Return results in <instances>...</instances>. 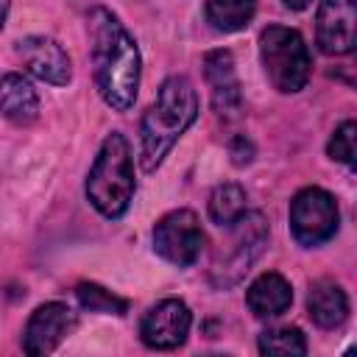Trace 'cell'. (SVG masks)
Instances as JSON below:
<instances>
[{
	"label": "cell",
	"instance_id": "6da1fadb",
	"mask_svg": "<svg viewBox=\"0 0 357 357\" xmlns=\"http://www.w3.org/2000/svg\"><path fill=\"white\" fill-rule=\"evenodd\" d=\"M89 50L95 84L106 106L128 112L139 89V50L123 22L103 6L89 11Z\"/></svg>",
	"mask_w": 357,
	"mask_h": 357
},
{
	"label": "cell",
	"instance_id": "7a4b0ae2",
	"mask_svg": "<svg viewBox=\"0 0 357 357\" xmlns=\"http://www.w3.org/2000/svg\"><path fill=\"white\" fill-rule=\"evenodd\" d=\"M198 95L184 75H170L162 81L156 100L148 106L139 123V165L145 173H153L162 159L170 153L176 139L195 123Z\"/></svg>",
	"mask_w": 357,
	"mask_h": 357
},
{
	"label": "cell",
	"instance_id": "3957f363",
	"mask_svg": "<svg viewBox=\"0 0 357 357\" xmlns=\"http://www.w3.org/2000/svg\"><path fill=\"white\" fill-rule=\"evenodd\" d=\"M86 201L109 220H117L128 212L137 181H134V159L128 139L117 131H112L86 176Z\"/></svg>",
	"mask_w": 357,
	"mask_h": 357
},
{
	"label": "cell",
	"instance_id": "277c9868",
	"mask_svg": "<svg viewBox=\"0 0 357 357\" xmlns=\"http://www.w3.org/2000/svg\"><path fill=\"white\" fill-rule=\"evenodd\" d=\"M259 59L265 67L268 81L284 92H301L310 81V50L304 36L296 28H284V25H268L259 33Z\"/></svg>",
	"mask_w": 357,
	"mask_h": 357
},
{
	"label": "cell",
	"instance_id": "5b68a950",
	"mask_svg": "<svg viewBox=\"0 0 357 357\" xmlns=\"http://www.w3.org/2000/svg\"><path fill=\"white\" fill-rule=\"evenodd\" d=\"M231 243L229 248L215 259L212 265V284L215 287H229V284H237L245 271L254 265V259L262 254L265 243H268V223L259 212H243L231 226Z\"/></svg>",
	"mask_w": 357,
	"mask_h": 357
},
{
	"label": "cell",
	"instance_id": "8992f818",
	"mask_svg": "<svg viewBox=\"0 0 357 357\" xmlns=\"http://www.w3.org/2000/svg\"><path fill=\"white\" fill-rule=\"evenodd\" d=\"M340 223L337 201L321 187H304L290 201V231L298 245L315 248L335 237Z\"/></svg>",
	"mask_w": 357,
	"mask_h": 357
},
{
	"label": "cell",
	"instance_id": "52a82bcc",
	"mask_svg": "<svg viewBox=\"0 0 357 357\" xmlns=\"http://www.w3.org/2000/svg\"><path fill=\"white\" fill-rule=\"evenodd\" d=\"M201 248H204V229L192 209H173L162 215L159 223L153 226V251L176 268L192 265L201 257Z\"/></svg>",
	"mask_w": 357,
	"mask_h": 357
},
{
	"label": "cell",
	"instance_id": "ba28073f",
	"mask_svg": "<svg viewBox=\"0 0 357 357\" xmlns=\"http://www.w3.org/2000/svg\"><path fill=\"white\" fill-rule=\"evenodd\" d=\"M192 315L181 298H165L151 307L139 321V337L148 349L170 351L178 349L190 335Z\"/></svg>",
	"mask_w": 357,
	"mask_h": 357
},
{
	"label": "cell",
	"instance_id": "9c48e42d",
	"mask_svg": "<svg viewBox=\"0 0 357 357\" xmlns=\"http://www.w3.org/2000/svg\"><path fill=\"white\" fill-rule=\"evenodd\" d=\"M357 0H321L315 11V42L326 56H346L354 50Z\"/></svg>",
	"mask_w": 357,
	"mask_h": 357
},
{
	"label": "cell",
	"instance_id": "30bf717a",
	"mask_svg": "<svg viewBox=\"0 0 357 357\" xmlns=\"http://www.w3.org/2000/svg\"><path fill=\"white\" fill-rule=\"evenodd\" d=\"M75 326V312L61 301H47L33 310L22 332V351L31 357L50 354Z\"/></svg>",
	"mask_w": 357,
	"mask_h": 357
},
{
	"label": "cell",
	"instance_id": "8fae6325",
	"mask_svg": "<svg viewBox=\"0 0 357 357\" xmlns=\"http://www.w3.org/2000/svg\"><path fill=\"white\" fill-rule=\"evenodd\" d=\"M204 75L212 95V109L223 120H237L243 112L240 78L234 70V59L229 50H209L204 56Z\"/></svg>",
	"mask_w": 357,
	"mask_h": 357
},
{
	"label": "cell",
	"instance_id": "7c38bea8",
	"mask_svg": "<svg viewBox=\"0 0 357 357\" xmlns=\"http://www.w3.org/2000/svg\"><path fill=\"white\" fill-rule=\"evenodd\" d=\"M17 50L25 61V67L36 78H42L45 84H53V86L70 84L73 64H70V56L64 53V47L56 39H50V36H25Z\"/></svg>",
	"mask_w": 357,
	"mask_h": 357
},
{
	"label": "cell",
	"instance_id": "4fadbf2b",
	"mask_svg": "<svg viewBox=\"0 0 357 357\" xmlns=\"http://www.w3.org/2000/svg\"><path fill=\"white\" fill-rule=\"evenodd\" d=\"M245 304L257 318H276L293 304V287L276 271L259 273L245 290Z\"/></svg>",
	"mask_w": 357,
	"mask_h": 357
},
{
	"label": "cell",
	"instance_id": "5bb4252c",
	"mask_svg": "<svg viewBox=\"0 0 357 357\" xmlns=\"http://www.w3.org/2000/svg\"><path fill=\"white\" fill-rule=\"evenodd\" d=\"M307 310L321 329H337L349 318V298L335 279H318L310 284Z\"/></svg>",
	"mask_w": 357,
	"mask_h": 357
},
{
	"label": "cell",
	"instance_id": "9a60e30c",
	"mask_svg": "<svg viewBox=\"0 0 357 357\" xmlns=\"http://www.w3.org/2000/svg\"><path fill=\"white\" fill-rule=\"evenodd\" d=\"M0 114L17 126H31L39 117V95L20 73H6L0 78Z\"/></svg>",
	"mask_w": 357,
	"mask_h": 357
},
{
	"label": "cell",
	"instance_id": "2e32d148",
	"mask_svg": "<svg viewBox=\"0 0 357 357\" xmlns=\"http://www.w3.org/2000/svg\"><path fill=\"white\" fill-rule=\"evenodd\" d=\"M254 11H257V0H206L204 6L206 22L223 33L243 31L251 22Z\"/></svg>",
	"mask_w": 357,
	"mask_h": 357
},
{
	"label": "cell",
	"instance_id": "e0dca14e",
	"mask_svg": "<svg viewBox=\"0 0 357 357\" xmlns=\"http://www.w3.org/2000/svg\"><path fill=\"white\" fill-rule=\"evenodd\" d=\"M245 212V190L234 181L218 184L209 195V218L218 226H231Z\"/></svg>",
	"mask_w": 357,
	"mask_h": 357
},
{
	"label": "cell",
	"instance_id": "ac0fdd59",
	"mask_svg": "<svg viewBox=\"0 0 357 357\" xmlns=\"http://www.w3.org/2000/svg\"><path fill=\"white\" fill-rule=\"evenodd\" d=\"M259 351L268 357H293V354H307V337L301 329L296 326H279V329H268L259 335L257 340Z\"/></svg>",
	"mask_w": 357,
	"mask_h": 357
},
{
	"label": "cell",
	"instance_id": "d6986e66",
	"mask_svg": "<svg viewBox=\"0 0 357 357\" xmlns=\"http://www.w3.org/2000/svg\"><path fill=\"white\" fill-rule=\"evenodd\" d=\"M75 296H78V301H81L86 310H92V312L123 315V312L128 310V301H126V298L114 296L112 290H106V287H100V284H95V282H81V284L75 287Z\"/></svg>",
	"mask_w": 357,
	"mask_h": 357
},
{
	"label": "cell",
	"instance_id": "ffe728a7",
	"mask_svg": "<svg viewBox=\"0 0 357 357\" xmlns=\"http://www.w3.org/2000/svg\"><path fill=\"white\" fill-rule=\"evenodd\" d=\"M354 137H357V126H354V120L340 123V126L335 128L329 145H326L329 156H332L335 162H343V165L351 167V165H354Z\"/></svg>",
	"mask_w": 357,
	"mask_h": 357
},
{
	"label": "cell",
	"instance_id": "44dd1931",
	"mask_svg": "<svg viewBox=\"0 0 357 357\" xmlns=\"http://www.w3.org/2000/svg\"><path fill=\"white\" fill-rule=\"evenodd\" d=\"M229 156H231V162H234L237 167L248 165V162L254 159V145H251V139L243 137V134H237V137L229 142Z\"/></svg>",
	"mask_w": 357,
	"mask_h": 357
},
{
	"label": "cell",
	"instance_id": "7402d4cb",
	"mask_svg": "<svg viewBox=\"0 0 357 357\" xmlns=\"http://www.w3.org/2000/svg\"><path fill=\"white\" fill-rule=\"evenodd\" d=\"M312 0H284V6L287 8H293V11H301V8H307Z\"/></svg>",
	"mask_w": 357,
	"mask_h": 357
},
{
	"label": "cell",
	"instance_id": "603a6c76",
	"mask_svg": "<svg viewBox=\"0 0 357 357\" xmlns=\"http://www.w3.org/2000/svg\"><path fill=\"white\" fill-rule=\"evenodd\" d=\"M8 6H11V0H0V28H3V22H6V14H8Z\"/></svg>",
	"mask_w": 357,
	"mask_h": 357
}]
</instances>
